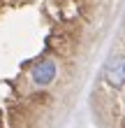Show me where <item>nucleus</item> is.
<instances>
[{
  "instance_id": "nucleus-1",
  "label": "nucleus",
  "mask_w": 125,
  "mask_h": 128,
  "mask_svg": "<svg viewBox=\"0 0 125 128\" xmlns=\"http://www.w3.org/2000/svg\"><path fill=\"white\" fill-rule=\"evenodd\" d=\"M104 79H107V84L114 86V88L125 86V56L116 54V56H111L107 61V65H104Z\"/></svg>"
},
{
  "instance_id": "nucleus-2",
  "label": "nucleus",
  "mask_w": 125,
  "mask_h": 128,
  "mask_svg": "<svg viewBox=\"0 0 125 128\" xmlns=\"http://www.w3.org/2000/svg\"><path fill=\"white\" fill-rule=\"evenodd\" d=\"M56 74H58V68H56V63L51 61V58H44L42 63H37L33 68V72H30V77H33V82L37 86H49L51 82L56 79Z\"/></svg>"
}]
</instances>
